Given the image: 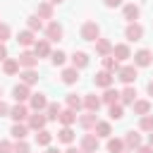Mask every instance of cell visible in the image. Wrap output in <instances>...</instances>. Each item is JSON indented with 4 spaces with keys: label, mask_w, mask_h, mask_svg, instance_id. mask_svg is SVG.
<instances>
[{
    "label": "cell",
    "mask_w": 153,
    "mask_h": 153,
    "mask_svg": "<svg viewBox=\"0 0 153 153\" xmlns=\"http://www.w3.org/2000/svg\"><path fill=\"white\" fill-rule=\"evenodd\" d=\"M96 36H98V26H93V24H86V26H84V38L93 41Z\"/></svg>",
    "instance_id": "1"
},
{
    "label": "cell",
    "mask_w": 153,
    "mask_h": 153,
    "mask_svg": "<svg viewBox=\"0 0 153 153\" xmlns=\"http://www.w3.org/2000/svg\"><path fill=\"white\" fill-rule=\"evenodd\" d=\"M134 74H136V72H134L131 67H127V69H122V76H120V79H122V81H131Z\"/></svg>",
    "instance_id": "2"
},
{
    "label": "cell",
    "mask_w": 153,
    "mask_h": 153,
    "mask_svg": "<svg viewBox=\"0 0 153 153\" xmlns=\"http://www.w3.org/2000/svg\"><path fill=\"white\" fill-rule=\"evenodd\" d=\"M127 36H129V38H134V41H136V38H139V36H141V29H139V26H129V29H127Z\"/></svg>",
    "instance_id": "3"
},
{
    "label": "cell",
    "mask_w": 153,
    "mask_h": 153,
    "mask_svg": "<svg viewBox=\"0 0 153 153\" xmlns=\"http://www.w3.org/2000/svg\"><path fill=\"white\" fill-rule=\"evenodd\" d=\"M96 84H100V86H108V84H110V74H105V72H103V74H98Z\"/></svg>",
    "instance_id": "4"
},
{
    "label": "cell",
    "mask_w": 153,
    "mask_h": 153,
    "mask_svg": "<svg viewBox=\"0 0 153 153\" xmlns=\"http://www.w3.org/2000/svg\"><path fill=\"white\" fill-rule=\"evenodd\" d=\"M136 62H139V65H148V53H146V50H141V53L136 55Z\"/></svg>",
    "instance_id": "5"
},
{
    "label": "cell",
    "mask_w": 153,
    "mask_h": 153,
    "mask_svg": "<svg viewBox=\"0 0 153 153\" xmlns=\"http://www.w3.org/2000/svg\"><path fill=\"white\" fill-rule=\"evenodd\" d=\"M74 65L84 67V65H86V55H84V53H76V55H74Z\"/></svg>",
    "instance_id": "6"
},
{
    "label": "cell",
    "mask_w": 153,
    "mask_h": 153,
    "mask_svg": "<svg viewBox=\"0 0 153 153\" xmlns=\"http://www.w3.org/2000/svg\"><path fill=\"white\" fill-rule=\"evenodd\" d=\"M14 98H17V100L26 98V88H24V86H17V88H14Z\"/></svg>",
    "instance_id": "7"
},
{
    "label": "cell",
    "mask_w": 153,
    "mask_h": 153,
    "mask_svg": "<svg viewBox=\"0 0 153 153\" xmlns=\"http://www.w3.org/2000/svg\"><path fill=\"white\" fill-rule=\"evenodd\" d=\"M74 79H76V72H74V69H67V72H65V81H67V84H72Z\"/></svg>",
    "instance_id": "8"
},
{
    "label": "cell",
    "mask_w": 153,
    "mask_h": 153,
    "mask_svg": "<svg viewBox=\"0 0 153 153\" xmlns=\"http://www.w3.org/2000/svg\"><path fill=\"white\" fill-rule=\"evenodd\" d=\"M24 115H26V110H24V108H14V110H12V117H14V120H22Z\"/></svg>",
    "instance_id": "9"
},
{
    "label": "cell",
    "mask_w": 153,
    "mask_h": 153,
    "mask_svg": "<svg viewBox=\"0 0 153 153\" xmlns=\"http://www.w3.org/2000/svg\"><path fill=\"white\" fill-rule=\"evenodd\" d=\"M124 14H127V19H134V17H136V14H139V10H136V7H131V5H129V7H127V12H124Z\"/></svg>",
    "instance_id": "10"
},
{
    "label": "cell",
    "mask_w": 153,
    "mask_h": 153,
    "mask_svg": "<svg viewBox=\"0 0 153 153\" xmlns=\"http://www.w3.org/2000/svg\"><path fill=\"white\" fill-rule=\"evenodd\" d=\"M33 105H36V108H43V105H45V98H43V96H36V98H33Z\"/></svg>",
    "instance_id": "11"
},
{
    "label": "cell",
    "mask_w": 153,
    "mask_h": 153,
    "mask_svg": "<svg viewBox=\"0 0 153 153\" xmlns=\"http://www.w3.org/2000/svg\"><path fill=\"white\" fill-rule=\"evenodd\" d=\"M50 141V134L48 131H41V136H38V143H48Z\"/></svg>",
    "instance_id": "12"
},
{
    "label": "cell",
    "mask_w": 153,
    "mask_h": 153,
    "mask_svg": "<svg viewBox=\"0 0 153 153\" xmlns=\"http://www.w3.org/2000/svg\"><path fill=\"white\" fill-rule=\"evenodd\" d=\"M62 60H65L62 53H55V55H53V62H55V65H62Z\"/></svg>",
    "instance_id": "13"
},
{
    "label": "cell",
    "mask_w": 153,
    "mask_h": 153,
    "mask_svg": "<svg viewBox=\"0 0 153 153\" xmlns=\"http://www.w3.org/2000/svg\"><path fill=\"white\" fill-rule=\"evenodd\" d=\"M24 81H26V84L36 81V74H33V72H26V74H24Z\"/></svg>",
    "instance_id": "14"
},
{
    "label": "cell",
    "mask_w": 153,
    "mask_h": 153,
    "mask_svg": "<svg viewBox=\"0 0 153 153\" xmlns=\"http://www.w3.org/2000/svg\"><path fill=\"white\" fill-rule=\"evenodd\" d=\"M12 134H14V136H24V134H26V129H24V127H14V129H12Z\"/></svg>",
    "instance_id": "15"
},
{
    "label": "cell",
    "mask_w": 153,
    "mask_h": 153,
    "mask_svg": "<svg viewBox=\"0 0 153 153\" xmlns=\"http://www.w3.org/2000/svg\"><path fill=\"white\" fill-rule=\"evenodd\" d=\"M60 139H62V141H72V131H69V129H65V131L60 134Z\"/></svg>",
    "instance_id": "16"
},
{
    "label": "cell",
    "mask_w": 153,
    "mask_h": 153,
    "mask_svg": "<svg viewBox=\"0 0 153 153\" xmlns=\"http://www.w3.org/2000/svg\"><path fill=\"white\" fill-rule=\"evenodd\" d=\"M115 98H117V93H115V91H108V93H105V100H108V103H112Z\"/></svg>",
    "instance_id": "17"
},
{
    "label": "cell",
    "mask_w": 153,
    "mask_h": 153,
    "mask_svg": "<svg viewBox=\"0 0 153 153\" xmlns=\"http://www.w3.org/2000/svg\"><path fill=\"white\" fill-rule=\"evenodd\" d=\"M134 96H136V93H134L131 88H127V91H124V100H134Z\"/></svg>",
    "instance_id": "18"
},
{
    "label": "cell",
    "mask_w": 153,
    "mask_h": 153,
    "mask_svg": "<svg viewBox=\"0 0 153 153\" xmlns=\"http://www.w3.org/2000/svg\"><path fill=\"white\" fill-rule=\"evenodd\" d=\"M19 41H22V43H31V33H22Z\"/></svg>",
    "instance_id": "19"
},
{
    "label": "cell",
    "mask_w": 153,
    "mask_h": 153,
    "mask_svg": "<svg viewBox=\"0 0 153 153\" xmlns=\"http://www.w3.org/2000/svg\"><path fill=\"white\" fill-rule=\"evenodd\" d=\"M22 62H24V65H33V57H31V55H22Z\"/></svg>",
    "instance_id": "20"
},
{
    "label": "cell",
    "mask_w": 153,
    "mask_h": 153,
    "mask_svg": "<svg viewBox=\"0 0 153 153\" xmlns=\"http://www.w3.org/2000/svg\"><path fill=\"white\" fill-rule=\"evenodd\" d=\"M31 124H33V127H43V117H33Z\"/></svg>",
    "instance_id": "21"
},
{
    "label": "cell",
    "mask_w": 153,
    "mask_h": 153,
    "mask_svg": "<svg viewBox=\"0 0 153 153\" xmlns=\"http://www.w3.org/2000/svg\"><path fill=\"white\" fill-rule=\"evenodd\" d=\"M5 69H7V72H14V69H17V62H7Z\"/></svg>",
    "instance_id": "22"
},
{
    "label": "cell",
    "mask_w": 153,
    "mask_h": 153,
    "mask_svg": "<svg viewBox=\"0 0 153 153\" xmlns=\"http://www.w3.org/2000/svg\"><path fill=\"white\" fill-rule=\"evenodd\" d=\"M110 115H112V117H122V110H120V108H112Z\"/></svg>",
    "instance_id": "23"
},
{
    "label": "cell",
    "mask_w": 153,
    "mask_h": 153,
    "mask_svg": "<svg viewBox=\"0 0 153 153\" xmlns=\"http://www.w3.org/2000/svg\"><path fill=\"white\" fill-rule=\"evenodd\" d=\"M98 131H100V134H108L110 127H108V124H98Z\"/></svg>",
    "instance_id": "24"
},
{
    "label": "cell",
    "mask_w": 153,
    "mask_h": 153,
    "mask_svg": "<svg viewBox=\"0 0 153 153\" xmlns=\"http://www.w3.org/2000/svg\"><path fill=\"white\" fill-rule=\"evenodd\" d=\"M127 141H129V143H139V136H136V134H129Z\"/></svg>",
    "instance_id": "25"
},
{
    "label": "cell",
    "mask_w": 153,
    "mask_h": 153,
    "mask_svg": "<svg viewBox=\"0 0 153 153\" xmlns=\"http://www.w3.org/2000/svg\"><path fill=\"white\" fill-rule=\"evenodd\" d=\"M72 120H74L72 112H65V115H62V122H72Z\"/></svg>",
    "instance_id": "26"
},
{
    "label": "cell",
    "mask_w": 153,
    "mask_h": 153,
    "mask_svg": "<svg viewBox=\"0 0 153 153\" xmlns=\"http://www.w3.org/2000/svg\"><path fill=\"white\" fill-rule=\"evenodd\" d=\"M120 146H122V143H120V141H110V151H117V148H120Z\"/></svg>",
    "instance_id": "27"
},
{
    "label": "cell",
    "mask_w": 153,
    "mask_h": 153,
    "mask_svg": "<svg viewBox=\"0 0 153 153\" xmlns=\"http://www.w3.org/2000/svg\"><path fill=\"white\" fill-rule=\"evenodd\" d=\"M36 50H38V53H48V45H45V43H41V45L36 48Z\"/></svg>",
    "instance_id": "28"
},
{
    "label": "cell",
    "mask_w": 153,
    "mask_h": 153,
    "mask_svg": "<svg viewBox=\"0 0 153 153\" xmlns=\"http://www.w3.org/2000/svg\"><path fill=\"white\" fill-rule=\"evenodd\" d=\"M88 108H98V100L96 98H88Z\"/></svg>",
    "instance_id": "29"
},
{
    "label": "cell",
    "mask_w": 153,
    "mask_h": 153,
    "mask_svg": "<svg viewBox=\"0 0 153 153\" xmlns=\"http://www.w3.org/2000/svg\"><path fill=\"white\" fill-rule=\"evenodd\" d=\"M5 36H7V26H0V41H2Z\"/></svg>",
    "instance_id": "30"
},
{
    "label": "cell",
    "mask_w": 153,
    "mask_h": 153,
    "mask_svg": "<svg viewBox=\"0 0 153 153\" xmlns=\"http://www.w3.org/2000/svg\"><path fill=\"white\" fill-rule=\"evenodd\" d=\"M143 127H146V129H148V127H153V120H151V117H148V120H143Z\"/></svg>",
    "instance_id": "31"
},
{
    "label": "cell",
    "mask_w": 153,
    "mask_h": 153,
    "mask_svg": "<svg viewBox=\"0 0 153 153\" xmlns=\"http://www.w3.org/2000/svg\"><path fill=\"white\" fill-rule=\"evenodd\" d=\"M17 153H26V146L22 143V146H17Z\"/></svg>",
    "instance_id": "32"
},
{
    "label": "cell",
    "mask_w": 153,
    "mask_h": 153,
    "mask_svg": "<svg viewBox=\"0 0 153 153\" xmlns=\"http://www.w3.org/2000/svg\"><path fill=\"white\" fill-rule=\"evenodd\" d=\"M105 2H108L110 7H112V5H120V0H105Z\"/></svg>",
    "instance_id": "33"
},
{
    "label": "cell",
    "mask_w": 153,
    "mask_h": 153,
    "mask_svg": "<svg viewBox=\"0 0 153 153\" xmlns=\"http://www.w3.org/2000/svg\"><path fill=\"white\" fill-rule=\"evenodd\" d=\"M2 57H5V48H0V60H2Z\"/></svg>",
    "instance_id": "34"
},
{
    "label": "cell",
    "mask_w": 153,
    "mask_h": 153,
    "mask_svg": "<svg viewBox=\"0 0 153 153\" xmlns=\"http://www.w3.org/2000/svg\"><path fill=\"white\" fill-rule=\"evenodd\" d=\"M5 110H7V108H5V105H0V112H5Z\"/></svg>",
    "instance_id": "35"
},
{
    "label": "cell",
    "mask_w": 153,
    "mask_h": 153,
    "mask_svg": "<svg viewBox=\"0 0 153 153\" xmlns=\"http://www.w3.org/2000/svg\"><path fill=\"white\" fill-rule=\"evenodd\" d=\"M148 91H151V93H153V84H148Z\"/></svg>",
    "instance_id": "36"
},
{
    "label": "cell",
    "mask_w": 153,
    "mask_h": 153,
    "mask_svg": "<svg viewBox=\"0 0 153 153\" xmlns=\"http://www.w3.org/2000/svg\"><path fill=\"white\" fill-rule=\"evenodd\" d=\"M67 153H79V151H74V148H72V151H67Z\"/></svg>",
    "instance_id": "37"
},
{
    "label": "cell",
    "mask_w": 153,
    "mask_h": 153,
    "mask_svg": "<svg viewBox=\"0 0 153 153\" xmlns=\"http://www.w3.org/2000/svg\"><path fill=\"white\" fill-rule=\"evenodd\" d=\"M50 153H57V151H50Z\"/></svg>",
    "instance_id": "38"
},
{
    "label": "cell",
    "mask_w": 153,
    "mask_h": 153,
    "mask_svg": "<svg viewBox=\"0 0 153 153\" xmlns=\"http://www.w3.org/2000/svg\"><path fill=\"white\" fill-rule=\"evenodd\" d=\"M53 2H60V0H53Z\"/></svg>",
    "instance_id": "39"
},
{
    "label": "cell",
    "mask_w": 153,
    "mask_h": 153,
    "mask_svg": "<svg viewBox=\"0 0 153 153\" xmlns=\"http://www.w3.org/2000/svg\"><path fill=\"white\" fill-rule=\"evenodd\" d=\"M151 143H153V136H151Z\"/></svg>",
    "instance_id": "40"
}]
</instances>
